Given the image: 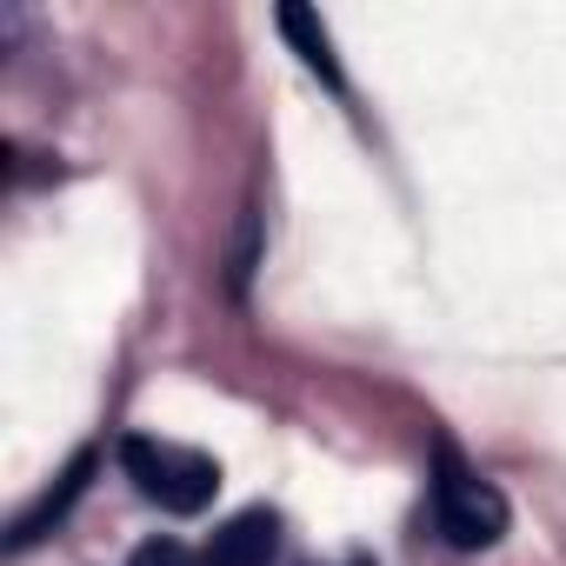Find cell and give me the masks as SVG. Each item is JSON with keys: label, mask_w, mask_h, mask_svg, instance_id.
<instances>
[{"label": "cell", "mask_w": 566, "mask_h": 566, "mask_svg": "<svg viewBox=\"0 0 566 566\" xmlns=\"http://www.w3.org/2000/svg\"><path fill=\"white\" fill-rule=\"evenodd\" d=\"M506 526H513L506 493L480 467H467L453 440H440L433 447V533L453 553H486V546L506 539Z\"/></svg>", "instance_id": "cell-1"}, {"label": "cell", "mask_w": 566, "mask_h": 566, "mask_svg": "<svg viewBox=\"0 0 566 566\" xmlns=\"http://www.w3.org/2000/svg\"><path fill=\"white\" fill-rule=\"evenodd\" d=\"M120 473L134 480L140 500H154L160 513L174 520H193L213 506L220 493V467L193 447H174V440H154V433H127L120 440Z\"/></svg>", "instance_id": "cell-2"}, {"label": "cell", "mask_w": 566, "mask_h": 566, "mask_svg": "<svg viewBox=\"0 0 566 566\" xmlns=\"http://www.w3.org/2000/svg\"><path fill=\"white\" fill-rule=\"evenodd\" d=\"M200 559H207V566H273V559H280V513H266V506L233 513V520L207 539Z\"/></svg>", "instance_id": "cell-3"}, {"label": "cell", "mask_w": 566, "mask_h": 566, "mask_svg": "<svg viewBox=\"0 0 566 566\" xmlns=\"http://www.w3.org/2000/svg\"><path fill=\"white\" fill-rule=\"evenodd\" d=\"M87 473H94V453H74V467L61 473V486H54V493H41V500H34V513H21V520H14V533H8V553H28V546L48 533V526H61V520H67V506L87 493Z\"/></svg>", "instance_id": "cell-4"}, {"label": "cell", "mask_w": 566, "mask_h": 566, "mask_svg": "<svg viewBox=\"0 0 566 566\" xmlns=\"http://www.w3.org/2000/svg\"><path fill=\"white\" fill-rule=\"evenodd\" d=\"M280 34L294 41V54L307 61V74H321L334 94H347V74H340L334 41H327V28H321V14H314V8H294V0H287V8H280Z\"/></svg>", "instance_id": "cell-5"}, {"label": "cell", "mask_w": 566, "mask_h": 566, "mask_svg": "<svg viewBox=\"0 0 566 566\" xmlns=\"http://www.w3.org/2000/svg\"><path fill=\"white\" fill-rule=\"evenodd\" d=\"M127 566H207V559L193 546H180V539H147V546H134Z\"/></svg>", "instance_id": "cell-6"}, {"label": "cell", "mask_w": 566, "mask_h": 566, "mask_svg": "<svg viewBox=\"0 0 566 566\" xmlns=\"http://www.w3.org/2000/svg\"><path fill=\"white\" fill-rule=\"evenodd\" d=\"M347 566H374V559H347Z\"/></svg>", "instance_id": "cell-7"}]
</instances>
